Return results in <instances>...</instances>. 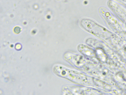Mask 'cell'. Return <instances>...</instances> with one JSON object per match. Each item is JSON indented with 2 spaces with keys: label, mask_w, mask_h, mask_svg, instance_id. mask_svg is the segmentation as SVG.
<instances>
[{
  "label": "cell",
  "mask_w": 126,
  "mask_h": 95,
  "mask_svg": "<svg viewBox=\"0 0 126 95\" xmlns=\"http://www.w3.org/2000/svg\"><path fill=\"white\" fill-rule=\"evenodd\" d=\"M54 73L57 76L78 85L96 88L95 78L82 72L60 64L55 65Z\"/></svg>",
  "instance_id": "cell-1"
},
{
  "label": "cell",
  "mask_w": 126,
  "mask_h": 95,
  "mask_svg": "<svg viewBox=\"0 0 126 95\" xmlns=\"http://www.w3.org/2000/svg\"><path fill=\"white\" fill-rule=\"evenodd\" d=\"M63 58L74 67L86 73L88 72L93 62L82 54L73 51L65 52L63 54Z\"/></svg>",
  "instance_id": "cell-2"
},
{
  "label": "cell",
  "mask_w": 126,
  "mask_h": 95,
  "mask_svg": "<svg viewBox=\"0 0 126 95\" xmlns=\"http://www.w3.org/2000/svg\"><path fill=\"white\" fill-rule=\"evenodd\" d=\"M63 95H97L100 93L95 88L84 86L66 85L61 89Z\"/></svg>",
  "instance_id": "cell-3"
},
{
  "label": "cell",
  "mask_w": 126,
  "mask_h": 95,
  "mask_svg": "<svg viewBox=\"0 0 126 95\" xmlns=\"http://www.w3.org/2000/svg\"><path fill=\"white\" fill-rule=\"evenodd\" d=\"M78 51L89 60L95 63H98V61L96 58L94 49L82 44L77 46Z\"/></svg>",
  "instance_id": "cell-4"
},
{
  "label": "cell",
  "mask_w": 126,
  "mask_h": 95,
  "mask_svg": "<svg viewBox=\"0 0 126 95\" xmlns=\"http://www.w3.org/2000/svg\"><path fill=\"white\" fill-rule=\"evenodd\" d=\"M14 31L15 33L17 34L18 33L20 32V28L18 27H16L14 28Z\"/></svg>",
  "instance_id": "cell-5"
}]
</instances>
